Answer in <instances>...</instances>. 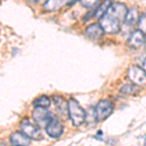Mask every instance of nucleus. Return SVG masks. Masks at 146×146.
Here are the masks:
<instances>
[{
  "label": "nucleus",
  "mask_w": 146,
  "mask_h": 146,
  "mask_svg": "<svg viewBox=\"0 0 146 146\" xmlns=\"http://www.w3.org/2000/svg\"><path fill=\"white\" fill-rule=\"evenodd\" d=\"M68 113H69V118L75 127L81 126L86 120V112H85V110L73 98L69 100V101H68Z\"/></svg>",
  "instance_id": "f257e3e1"
},
{
  "label": "nucleus",
  "mask_w": 146,
  "mask_h": 146,
  "mask_svg": "<svg viewBox=\"0 0 146 146\" xmlns=\"http://www.w3.org/2000/svg\"><path fill=\"white\" fill-rule=\"evenodd\" d=\"M100 27H102L103 31L108 34H115L120 31L121 29V23L122 22L119 21L114 16L110 15L109 13H106L102 18L100 19Z\"/></svg>",
  "instance_id": "f03ea898"
},
{
  "label": "nucleus",
  "mask_w": 146,
  "mask_h": 146,
  "mask_svg": "<svg viewBox=\"0 0 146 146\" xmlns=\"http://www.w3.org/2000/svg\"><path fill=\"white\" fill-rule=\"evenodd\" d=\"M128 77L135 86L146 88V71L138 65H131L128 69Z\"/></svg>",
  "instance_id": "7ed1b4c3"
},
{
  "label": "nucleus",
  "mask_w": 146,
  "mask_h": 146,
  "mask_svg": "<svg viewBox=\"0 0 146 146\" xmlns=\"http://www.w3.org/2000/svg\"><path fill=\"white\" fill-rule=\"evenodd\" d=\"M21 129L23 133H25L28 137L34 140H41L43 135L38 126L34 125L29 119H23L21 123Z\"/></svg>",
  "instance_id": "20e7f679"
},
{
  "label": "nucleus",
  "mask_w": 146,
  "mask_h": 146,
  "mask_svg": "<svg viewBox=\"0 0 146 146\" xmlns=\"http://www.w3.org/2000/svg\"><path fill=\"white\" fill-rule=\"evenodd\" d=\"M113 111V105L108 100H101L98 101L95 108V118L96 121H104L111 115Z\"/></svg>",
  "instance_id": "39448f33"
},
{
  "label": "nucleus",
  "mask_w": 146,
  "mask_h": 146,
  "mask_svg": "<svg viewBox=\"0 0 146 146\" xmlns=\"http://www.w3.org/2000/svg\"><path fill=\"white\" fill-rule=\"evenodd\" d=\"M32 117L38 126L45 127V128L47 125L50 123L51 120H53L52 113L49 112L44 107H35V109L32 112Z\"/></svg>",
  "instance_id": "423d86ee"
},
{
  "label": "nucleus",
  "mask_w": 146,
  "mask_h": 146,
  "mask_svg": "<svg viewBox=\"0 0 146 146\" xmlns=\"http://www.w3.org/2000/svg\"><path fill=\"white\" fill-rule=\"evenodd\" d=\"M46 131L49 136L53 138H58L62 135L63 133V126L58 120L53 119L50 123L46 126Z\"/></svg>",
  "instance_id": "0eeeda50"
},
{
  "label": "nucleus",
  "mask_w": 146,
  "mask_h": 146,
  "mask_svg": "<svg viewBox=\"0 0 146 146\" xmlns=\"http://www.w3.org/2000/svg\"><path fill=\"white\" fill-rule=\"evenodd\" d=\"M145 35L141 30L136 29L133 30V32L129 35V39H128V45L131 48H139L145 42Z\"/></svg>",
  "instance_id": "6e6552de"
},
{
  "label": "nucleus",
  "mask_w": 146,
  "mask_h": 146,
  "mask_svg": "<svg viewBox=\"0 0 146 146\" xmlns=\"http://www.w3.org/2000/svg\"><path fill=\"white\" fill-rule=\"evenodd\" d=\"M53 101L58 114H60V117L67 118V116H69V113H68V102H66V100L62 96H56L53 98Z\"/></svg>",
  "instance_id": "1a4fd4ad"
},
{
  "label": "nucleus",
  "mask_w": 146,
  "mask_h": 146,
  "mask_svg": "<svg viewBox=\"0 0 146 146\" xmlns=\"http://www.w3.org/2000/svg\"><path fill=\"white\" fill-rule=\"evenodd\" d=\"M103 31L102 27H100V23H93L90 25L85 30V35H86L87 38L91 39V40H98L100 38L102 37Z\"/></svg>",
  "instance_id": "9d476101"
},
{
  "label": "nucleus",
  "mask_w": 146,
  "mask_h": 146,
  "mask_svg": "<svg viewBox=\"0 0 146 146\" xmlns=\"http://www.w3.org/2000/svg\"><path fill=\"white\" fill-rule=\"evenodd\" d=\"M69 2L70 0H46L42 8L46 12H55L62 9Z\"/></svg>",
  "instance_id": "9b49d317"
},
{
  "label": "nucleus",
  "mask_w": 146,
  "mask_h": 146,
  "mask_svg": "<svg viewBox=\"0 0 146 146\" xmlns=\"http://www.w3.org/2000/svg\"><path fill=\"white\" fill-rule=\"evenodd\" d=\"M10 141L15 146H28L30 144L29 137L25 133H21V131H16L12 133L10 136Z\"/></svg>",
  "instance_id": "f8f14e48"
},
{
  "label": "nucleus",
  "mask_w": 146,
  "mask_h": 146,
  "mask_svg": "<svg viewBox=\"0 0 146 146\" xmlns=\"http://www.w3.org/2000/svg\"><path fill=\"white\" fill-rule=\"evenodd\" d=\"M112 5V1L111 0H104L102 3H100V5L96 7V9L95 10L94 13V18L95 19H101L105 14L107 13L108 9L110 8V6Z\"/></svg>",
  "instance_id": "ddd939ff"
},
{
  "label": "nucleus",
  "mask_w": 146,
  "mask_h": 146,
  "mask_svg": "<svg viewBox=\"0 0 146 146\" xmlns=\"http://www.w3.org/2000/svg\"><path fill=\"white\" fill-rule=\"evenodd\" d=\"M139 17H138V11L136 8H131L127 13L126 19H125V23L128 25H135L136 22H138Z\"/></svg>",
  "instance_id": "4468645a"
},
{
  "label": "nucleus",
  "mask_w": 146,
  "mask_h": 146,
  "mask_svg": "<svg viewBox=\"0 0 146 146\" xmlns=\"http://www.w3.org/2000/svg\"><path fill=\"white\" fill-rule=\"evenodd\" d=\"M50 104H51V100L47 96H41L33 101V105L35 107L47 108L50 106Z\"/></svg>",
  "instance_id": "2eb2a0df"
},
{
  "label": "nucleus",
  "mask_w": 146,
  "mask_h": 146,
  "mask_svg": "<svg viewBox=\"0 0 146 146\" xmlns=\"http://www.w3.org/2000/svg\"><path fill=\"white\" fill-rule=\"evenodd\" d=\"M136 91V86L135 84L133 85H131V84H127V85H124L123 87L121 88V90H120V92H121L122 94H124V95H133V94L135 93Z\"/></svg>",
  "instance_id": "dca6fc26"
},
{
  "label": "nucleus",
  "mask_w": 146,
  "mask_h": 146,
  "mask_svg": "<svg viewBox=\"0 0 146 146\" xmlns=\"http://www.w3.org/2000/svg\"><path fill=\"white\" fill-rule=\"evenodd\" d=\"M100 0H80V3L81 5L85 7V8H94L96 5H100Z\"/></svg>",
  "instance_id": "f3484780"
},
{
  "label": "nucleus",
  "mask_w": 146,
  "mask_h": 146,
  "mask_svg": "<svg viewBox=\"0 0 146 146\" xmlns=\"http://www.w3.org/2000/svg\"><path fill=\"white\" fill-rule=\"evenodd\" d=\"M138 29L141 30L144 34H146V13L142 14L139 17V20L137 22Z\"/></svg>",
  "instance_id": "a211bd4d"
},
{
  "label": "nucleus",
  "mask_w": 146,
  "mask_h": 146,
  "mask_svg": "<svg viewBox=\"0 0 146 146\" xmlns=\"http://www.w3.org/2000/svg\"><path fill=\"white\" fill-rule=\"evenodd\" d=\"M143 69H144L145 71H146V60H144V62H143Z\"/></svg>",
  "instance_id": "6ab92c4d"
},
{
  "label": "nucleus",
  "mask_w": 146,
  "mask_h": 146,
  "mask_svg": "<svg viewBox=\"0 0 146 146\" xmlns=\"http://www.w3.org/2000/svg\"><path fill=\"white\" fill-rule=\"evenodd\" d=\"M145 47H146V39H145Z\"/></svg>",
  "instance_id": "aec40b11"
}]
</instances>
